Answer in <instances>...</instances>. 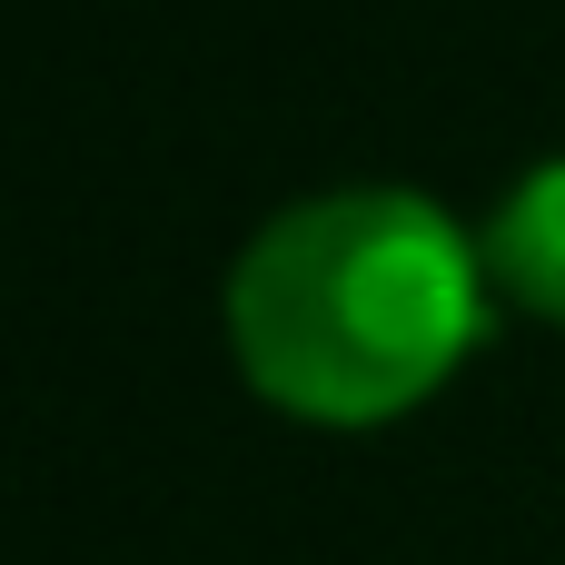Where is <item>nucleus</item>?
<instances>
[{
	"label": "nucleus",
	"mask_w": 565,
	"mask_h": 565,
	"mask_svg": "<svg viewBox=\"0 0 565 565\" xmlns=\"http://www.w3.org/2000/svg\"><path fill=\"white\" fill-rule=\"evenodd\" d=\"M477 258H487L536 318H565V149H546L536 169L507 179V199L487 209Z\"/></svg>",
	"instance_id": "2"
},
{
	"label": "nucleus",
	"mask_w": 565,
	"mask_h": 565,
	"mask_svg": "<svg viewBox=\"0 0 565 565\" xmlns=\"http://www.w3.org/2000/svg\"><path fill=\"white\" fill-rule=\"evenodd\" d=\"M477 328L487 268L467 228L407 179L288 199L228 268V338L298 417H387L427 397Z\"/></svg>",
	"instance_id": "1"
}]
</instances>
